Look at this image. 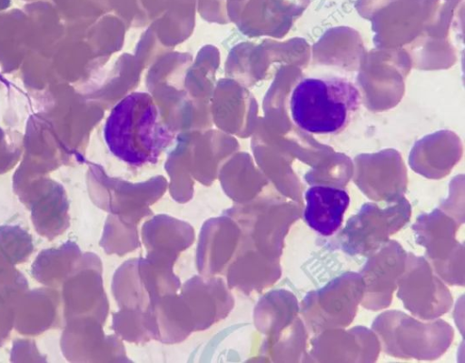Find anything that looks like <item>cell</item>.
<instances>
[{"mask_svg":"<svg viewBox=\"0 0 465 363\" xmlns=\"http://www.w3.org/2000/svg\"><path fill=\"white\" fill-rule=\"evenodd\" d=\"M104 135L110 151L134 166L155 163L173 139L146 92H133L119 101L106 120Z\"/></svg>","mask_w":465,"mask_h":363,"instance_id":"6da1fadb","label":"cell"},{"mask_svg":"<svg viewBox=\"0 0 465 363\" xmlns=\"http://www.w3.org/2000/svg\"><path fill=\"white\" fill-rule=\"evenodd\" d=\"M361 101L358 87L346 78L309 77L294 87L290 109L293 122L303 131L336 135L350 124Z\"/></svg>","mask_w":465,"mask_h":363,"instance_id":"7a4b0ae2","label":"cell"},{"mask_svg":"<svg viewBox=\"0 0 465 363\" xmlns=\"http://www.w3.org/2000/svg\"><path fill=\"white\" fill-rule=\"evenodd\" d=\"M381 349L389 356L433 360L442 356L454 338L452 327L442 319L420 321L402 311L388 310L371 325Z\"/></svg>","mask_w":465,"mask_h":363,"instance_id":"3957f363","label":"cell"},{"mask_svg":"<svg viewBox=\"0 0 465 363\" xmlns=\"http://www.w3.org/2000/svg\"><path fill=\"white\" fill-rule=\"evenodd\" d=\"M364 290L361 276L345 272L323 287L310 291L300 305L301 318L313 335L351 324Z\"/></svg>","mask_w":465,"mask_h":363,"instance_id":"277c9868","label":"cell"},{"mask_svg":"<svg viewBox=\"0 0 465 363\" xmlns=\"http://www.w3.org/2000/svg\"><path fill=\"white\" fill-rule=\"evenodd\" d=\"M411 215V204L404 197L385 207L365 203L348 219L336 237L337 245L351 256H371L409 223Z\"/></svg>","mask_w":465,"mask_h":363,"instance_id":"5b68a950","label":"cell"},{"mask_svg":"<svg viewBox=\"0 0 465 363\" xmlns=\"http://www.w3.org/2000/svg\"><path fill=\"white\" fill-rule=\"evenodd\" d=\"M460 224L439 207L420 215L412 226L415 241L425 258L446 284L464 285V246L456 239Z\"/></svg>","mask_w":465,"mask_h":363,"instance_id":"8992f818","label":"cell"},{"mask_svg":"<svg viewBox=\"0 0 465 363\" xmlns=\"http://www.w3.org/2000/svg\"><path fill=\"white\" fill-rule=\"evenodd\" d=\"M398 297L404 308L422 320H433L452 306V296L424 257L407 253L405 267L397 281Z\"/></svg>","mask_w":465,"mask_h":363,"instance_id":"52a82bcc","label":"cell"},{"mask_svg":"<svg viewBox=\"0 0 465 363\" xmlns=\"http://www.w3.org/2000/svg\"><path fill=\"white\" fill-rule=\"evenodd\" d=\"M309 346L302 362H375L381 351L376 334L362 326L325 329Z\"/></svg>","mask_w":465,"mask_h":363,"instance_id":"ba28073f","label":"cell"},{"mask_svg":"<svg viewBox=\"0 0 465 363\" xmlns=\"http://www.w3.org/2000/svg\"><path fill=\"white\" fill-rule=\"evenodd\" d=\"M407 252L395 240H389L369 256L360 271L364 284L361 305L366 309L378 311L388 308L402 274Z\"/></svg>","mask_w":465,"mask_h":363,"instance_id":"9c48e42d","label":"cell"},{"mask_svg":"<svg viewBox=\"0 0 465 363\" xmlns=\"http://www.w3.org/2000/svg\"><path fill=\"white\" fill-rule=\"evenodd\" d=\"M303 217L308 226L320 235L328 237L341 226L350 204L349 194L343 188L313 185L305 193Z\"/></svg>","mask_w":465,"mask_h":363,"instance_id":"30bf717a","label":"cell"},{"mask_svg":"<svg viewBox=\"0 0 465 363\" xmlns=\"http://www.w3.org/2000/svg\"><path fill=\"white\" fill-rule=\"evenodd\" d=\"M299 311L298 300L292 292L273 290L259 303L256 324L262 332L273 336L290 325L298 317Z\"/></svg>","mask_w":465,"mask_h":363,"instance_id":"8fae6325","label":"cell"},{"mask_svg":"<svg viewBox=\"0 0 465 363\" xmlns=\"http://www.w3.org/2000/svg\"><path fill=\"white\" fill-rule=\"evenodd\" d=\"M308 330L298 316L279 333L270 336L267 349L274 361L300 362L307 351Z\"/></svg>","mask_w":465,"mask_h":363,"instance_id":"7c38bea8","label":"cell"}]
</instances>
